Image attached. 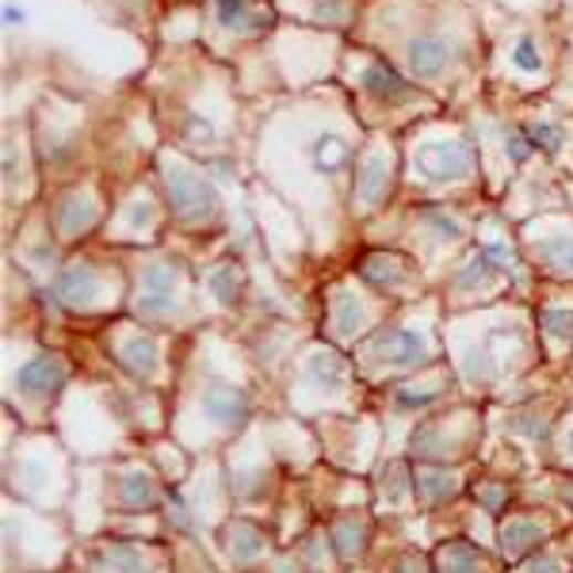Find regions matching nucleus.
Instances as JSON below:
<instances>
[{
	"mask_svg": "<svg viewBox=\"0 0 573 573\" xmlns=\"http://www.w3.org/2000/svg\"><path fill=\"white\" fill-rule=\"evenodd\" d=\"M528 573H566L559 559H551V554H535L532 562H528Z\"/></svg>",
	"mask_w": 573,
	"mask_h": 573,
	"instance_id": "c9c22d12",
	"label": "nucleus"
},
{
	"mask_svg": "<svg viewBox=\"0 0 573 573\" xmlns=\"http://www.w3.org/2000/svg\"><path fill=\"white\" fill-rule=\"evenodd\" d=\"M409 173L428 191L462 188V184H470L478 176V149L459 131H428L413 146Z\"/></svg>",
	"mask_w": 573,
	"mask_h": 573,
	"instance_id": "7ed1b4c3",
	"label": "nucleus"
},
{
	"mask_svg": "<svg viewBox=\"0 0 573 573\" xmlns=\"http://www.w3.org/2000/svg\"><path fill=\"white\" fill-rule=\"evenodd\" d=\"M333 546H336V554H341V559H360V554H364V546H367V528L360 524V520L344 517L341 524L333 528Z\"/></svg>",
	"mask_w": 573,
	"mask_h": 573,
	"instance_id": "7c9ffc66",
	"label": "nucleus"
},
{
	"mask_svg": "<svg viewBox=\"0 0 573 573\" xmlns=\"http://www.w3.org/2000/svg\"><path fill=\"white\" fill-rule=\"evenodd\" d=\"M162 180H165V207L180 230H210L222 218V199L218 188L199 173L191 162L176 154L162 157Z\"/></svg>",
	"mask_w": 573,
	"mask_h": 573,
	"instance_id": "20e7f679",
	"label": "nucleus"
},
{
	"mask_svg": "<svg viewBox=\"0 0 573 573\" xmlns=\"http://www.w3.org/2000/svg\"><path fill=\"white\" fill-rule=\"evenodd\" d=\"M390 573H428V566L425 562H417V559H406V562H398Z\"/></svg>",
	"mask_w": 573,
	"mask_h": 573,
	"instance_id": "4c0bfd02",
	"label": "nucleus"
},
{
	"mask_svg": "<svg viewBox=\"0 0 573 573\" xmlns=\"http://www.w3.org/2000/svg\"><path fill=\"white\" fill-rule=\"evenodd\" d=\"M112 226L119 233H131V238H146L162 226V204L149 188H134L131 196L123 199L119 210H115Z\"/></svg>",
	"mask_w": 573,
	"mask_h": 573,
	"instance_id": "dca6fc26",
	"label": "nucleus"
},
{
	"mask_svg": "<svg viewBox=\"0 0 573 573\" xmlns=\"http://www.w3.org/2000/svg\"><path fill=\"white\" fill-rule=\"evenodd\" d=\"M504 62H509V77L524 81V84H543L551 77V62H546L543 39L535 31H520L509 39L504 46Z\"/></svg>",
	"mask_w": 573,
	"mask_h": 573,
	"instance_id": "2eb2a0df",
	"label": "nucleus"
},
{
	"mask_svg": "<svg viewBox=\"0 0 573 573\" xmlns=\"http://www.w3.org/2000/svg\"><path fill=\"white\" fill-rule=\"evenodd\" d=\"M440 398H444L440 386H428V390H413V386H406V390H398L394 406H398V409H433Z\"/></svg>",
	"mask_w": 573,
	"mask_h": 573,
	"instance_id": "72a5a7b5",
	"label": "nucleus"
},
{
	"mask_svg": "<svg viewBox=\"0 0 573 573\" xmlns=\"http://www.w3.org/2000/svg\"><path fill=\"white\" fill-rule=\"evenodd\" d=\"M226 554H230L238 566H257V562L268 554V535L252 524L226 528Z\"/></svg>",
	"mask_w": 573,
	"mask_h": 573,
	"instance_id": "bb28decb",
	"label": "nucleus"
},
{
	"mask_svg": "<svg viewBox=\"0 0 573 573\" xmlns=\"http://www.w3.org/2000/svg\"><path fill=\"white\" fill-rule=\"evenodd\" d=\"M199 413L204 420H210L222 433H233L249 420V394L238 383H226V378H207L204 390H199Z\"/></svg>",
	"mask_w": 573,
	"mask_h": 573,
	"instance_id": "ddd939ff",
	"label": "nucleus"
},
{
	"mask_svg": "<svg viewBox=\"0 0 573 573\" xmlns=\"http://www.w3.org/2000/svg\"><path fill=\"white\" fill-rule=\"evenodd\" d=\"M96 573H157L154 559H149L142 546L134 543H107L100 546L96 562H92Z\"/></svg>",
	"mask_w": 573,
	"mask_h": 573,
	"instance_id": "4be33fe9",
	"label": "nucleus"
},
{
	"mask_svg": "<svg viewBox=\"0 0 573 573\" xmlns=\"http://www.w3.org/2000/svg\"><path fill=\"white\" fill-rule=\"evenodd\" d=\"M246 283H249L246 268H241L238 260H222V264L207 268V275H204L207 294L215 299V306H222V310L238 306L241 294H246Z\"/></svg>",
	"mask_w": 573,
	"mask_h": 573,
	"instance_id": "aec40b11",
	"label": "nucleus"
},
{
	"mask_svg": "<svg viewBox=\"0 0 573 573\" xmlns=\"http://www.w3.org/2000/svg\"><path fill=\"white\" fill-rule=\"evenodd\" d=\"M436 570L440 573H482L486 559L475 543H467V539H451V543H444L440 554H436Z\"/></svg>",
	"mask_w": 573,
	"mask_h": 573,
	"instance_id": "cd10ccee",
	"label": "nucleus"
},
{
	"mask_svg": "<svg viewBox=\"0 0 573 573\" xmlns=\"http://www.w3.org/2000/svg\"><path fill=\"white\" fill-rule=\"evenodd\" d=\"M532 252L543 268L559 275H573V230H551L532 241Z\"/></svg>",
	"mask_w": 573,
	"mask_h": 573,
	"instance_id": "b1692460",
	"label": "nucleus"
},
{
	"mask_svg": "<svg viewBox=\"0 0 573 573\" xmlns=\"http://www.w3.org/2000/svg\"><path fill=\"white\" fill-rule=\"evenodd\" d=\"M524 134H528V142L535 146V154H543V157H559L562 154V146H566V126H562L559 119H532L524 126Z\"/></svg>",
	"mask_w": 573,
	"mask_h": 573,
	"instance_id": "c756f323",
	"label": "nucleus"
},
{
	"mask_svg": "<svg viewBox=\"0 0 573 573\" xmlns=\"http://www.w3.org/2000/svg\"><path fill=\"white\" fill-rule=\"evenodd\" d=\"M413 493V470L406 467H386L383 470V497L390 504H402Z\"/></svg>",
	"mask_w": 573,
	"mask_h": 573,
	"instance_id": "473e14b6",
	"label": "nucleus"
},
{
	"mask_svg": "<svg viewBox=\"0 0 573 573\" xmlns=\"http://www.w3.org/2000/svg\"><path fill=\"white\" fill-rule=\"evenodd\" d=\"M23 20H28V15H23V8H20V4H4V23H8V28H12V23H15V28H20Z\"/></svg>",
	"mask_w": 573,
	"mask_h": 573,
	"instance_id": "e433bc0d",
	"label": "nucleus"
},
{
	"mask_svg": "<svg viewBox=\"0 0 573 573\" xmlns=\"http://www.w3.org/2000/svg\"><path fill=\"white\" fill-rule=\"evenodd\" d=\"M115 356H119V364L131 371L134 378H154L157 371H162V348H157V341L146 333H131Z\"/></svg>",
	"mask_w": 573,
	"mask_h": 573,
	"instance_id": "412c9836",
	"label": "nucleus"
},
{
	"mask_svg": "<svg viewBox=\"0 0 573 573\" xmlns=\"http://www.w3.org/2000/svg\"><path fill=\"white\" fill-rule=\"evenodd\" d=\"M115 504L126 512H149L162 504V486L146 467H126L115 475Z\"/></svg>",
	"mask_w": 573,
	"mask_h": 573,
	"instance_id": "6ab92c4d",
	"label": "nucleus"
},
{
	"mask_svg": "<svg viewBox=\"0 0 573 573\" xmlns=\"http://www.w3.org/2000/svg\"><path fill=\"white\" fill-rule=\"evenodd\" d=\"M390 191H394V157L390 149H383V142H375L356 162V173H352V210L356 215H375L390 199Z\"/></svg>",
	"mask_w": 573,
	"mask_h": 573,
	"instance_id": "1a4fd4ad",
	"label": "nucleus"
},
{
	"mask_svg": "<svg viewBox=\"0 0 573 573\" xmlns=\"http://www.w3.org/2000/svg\"><path fill=\"white\" fill-rule=\"evenodd\" d=\"M104 222V199L96 188H70L54 204V233L62 241H84L96 226Z\"/></svg>",
	"mask_w": 573,
	"mask_h": 573,
	"instance_id": "9b49d317",
	"label": "nucleus"
},
{
	"mask_svg": "<svg viewBox=\"0 0 573 573\" xmlns=\"http://www.w3.org/2000/svg\"><path fill=\"white\" fill-rule=\"evenodd\" d=\"M367 325H371V310L364 294H360L356 286L333 291V299H329V329H333L336 341H352V336H360Z\"/></svg>",
	"mask_w": 573,
	"mask_h": 573,
	"instance_id": "a211bd4d",
	"label": "nucleus"
},
{
	"mask_svg": "<svg viewBox=\"0 0 573 573\" xmlns=\"http://www.w3.org/2000/svg\"><path fill=\"white\" fill-rule=\"evenodd\" d=\"M134 317L142 322H173L188 306V275L184 264L173 257L142 260L138 268V291H134Z\"/></svg>",
	"mask_w": 573,
	"mask_h": 573,
	"instance_id": "39448f33",
	"label": "nucleus"
},
{
	"mask_svg": "<svg viewBox=\"0 0 573 573\" xmlns=\"http://www.w3.org/2000/svg\"><path fill=\"white\" fill-rule=\"evenodd\" d=\"M50 302L62 310H92L104 302V272L92 260H70L62 272L54 275V283L46 286Z\"/></svg>",
	"mask_w": 573,
	"mask_h": 573,
	"instance_id": "9d476101",
	"label": "nucleus"
},
{
	"mask_svg": "<svg viewBox=\"0 0 573 573\" xmlns=\"http://www.w3.org/2000/svg\"><path fill=\"white\" fill-rule=\"evenodd\" d=\"M398 58L413 84L440 88V84H448L451 77H459L462 65L470 62V39L467 31H459L451 20H444L440 12L436 20H417L409 31H402Z\"/></svg>",
	"mask_w": 573,
	"mask_h": 573,
	"instance_id": "f03ea898",
	"label": "nucleus"
},
{
	"mask_svg": "<svg viewBox=\"0 0 573 573\" xmlns=\"http://www.w3.org/2000/svg\"><path fill=\"white\" fill-rule=\"evenodd\" d=\"M207 28L222 39H260L275 28V12L260 0H207Z\"/></svg>",
	"mask_w": 573,
	"mask_h": 573,
	"instance_id": "6e6552de",
	"label": "nucleus"
},
{
	"mask_svg": "<svg viewBox=\"0 0 573 573\" xmlns=\"http://www.w3.org/2000/svg\"><path fill=\"white\" fill-rule=\"evenodd\" d=\"M570 455H573V428H570Z\"/></svg>",
	"mask_w": 573,
	"mask_h": 573,
	"instance_id": "58836bf2",
	"label": "nucleus"
},
{
	"mask_svg": "<svg viewBox=\"0 0 573 573\" xmlns=\"http://www.w3.org/2000/svg\"><path fill=\"white\" fill-rule=\"evenodd\" d=\"M302 386L317 398H333L348 386V360L336 348H314L302 360Z\"/></svg>",
	"mask_w": 573,
	"mask_h": 573,
	"instance_id": "4468645a",
	"label": "nucleus"
},
{
	"mask_svg": "<svg viewBox=\"0 0 573 573\" xmlns=\"http://www.w3.org/2000/svg\"><path fill=\"white\" fill-rule=\"evenodd\" d=\"M360 280L375 291H409L413 283V268L402 252H367L360 260Z\"/></svg>",
	"mask_w": 573,
	"mask_h": 573,
	"instance_id": "f3484780",
	"label": "nucleus"
},
{
	"mask_svg": "<svg viewBox=\"0 0 573 573\" xmlns=\"http://www.w3.org/2000/svg\"><path fill=\"white\" fill-rule=\"evenodd\" d=\"M475 493H478V501H482V509L490 512V517H497V512L509 504V490H504L501 482H482Z\"/></svg>",
	"mask_w": 573,
	"mask_h": 573,
	"instance_id": "f704fd0d",
	"label": "nucleus"
},
{
	"mask_svg": "<svg viewBox=\"0 0 573 573\" xmlns=\"http://www.w3.org/2000/svg\"><path fill=\"white\" fill-rule=\"evenodd\" d=\"M65 378H70V364L58 352H35V356L15 367V390H20V398L42 406V402H50L62 390Z\"/></svg>",
	"mask_w": 573,
	"mask_h": 573,
	"instance_id": "f8f14e48",
	"label": "nucleus"
},
{
	"mask_svg": "<svg viewBox=\"0 0 573 573\" xmlns=\"http://www.w3.org/2000/svg\"><path fill=\"white\" fill-rule=\"evenodd\" d=\"M294 15H302V20L310 23H322V28H348L352 20H356V0H299V4H291ZM286 8V12H291Z\"/></svg>",
	"mask_w": 573,
	"mask_h": 573,
	"instance_id": "a878e982",
	"label": "nucleus"
},
{
	"mask_svg": "<svg viewBox=\"0 0 573 573\" xmlns=\"http://www.w3.org/2000/svg\"><path fill=\"white\" fill-rule=\"evenodd\" d=\"M348 77L356 84V92L378 112H406L417 100V84L406 73L394 70L386 58L371 54V50H352L348 54Z\"/></svg>",
	"mask_w": 573,
	"mask_h": 573,
	"instance_id": "423d86ee",
	"label": "nucleus"
},
{
	"mask_svg": "<svg viewBox=\"0 0 573 573\" xmlns=\"http://www.w3.org/2000/svg\"><path fill=\"white\" fill-rule=\"evenodd\" d=\"M364 356L375 367H386V371H413V367H425L428 360H433V341H428L425 329L386 325L367 341Z\"/></svg>",
	"mask_w": 573,
	"mask_h": 573,
	"instance_id": "0eeeda50",
	"label": "nucleus"
},
{
	"mask_svg": "<svg viewBox=\"0 0 573 573\" xmlns=\"http://www.w3.org/2000/svg\"><path fill=\"white\" fill-rule=\"evenodd\" d=\"M413 490H417L420 504H444L459 493V475L451 467H420L413 475Z\"/></svg>",
	"mask_w": 573,
	"mask_h": 573,
	"instance_id": "393cba45",
	"label": "nucleus"
},
{
	"mask_svg": "<svg viewBox=\"0 0 573 573\" xmlns=\"http://www.w3.org/2000/svg\"><path fill=\"white\" fill-rule=\"evenodd\" d=\"M280 126L291 134L294 149V168L291 180H306L310 191L322 196H336L348 191L352 196V173H356V134L348 131L344 115L336 107H322V112L294 115V119H280Z\"/></svg>",
	"mask_w": 573,
	"mask_h": 573,
	"instance_id": "f257e3e1",
	"label": "nucleus"
},
{
	"mask_svg": "<svg viewBox=\"0 0 573 573\" xmlns=\"http://www.w3.org/2000/svg\"><path fill=\"white\" fill-rule=\"evenodd\" d=\"M459 371L467 383H493L497 375H501V356L493 352L490 341H478V344H467V348H459Z\"/></svg>",
	"mask_w": 573,
	"mask_h": 573,
	"instance_id": "5701e85b",
	"label": "nucleus"
},
{
	"mask_svg": "<svg viewBox=\"0 0 573 573\" xmlns=\"http://www.w3.org/2000/svg\"><path fill=\"white\" fill-rule=\"evenodd\" d=\"M539 329H543V333H551L554 341L573 344V310H562V306L539 310Z\"/></svg>",
	"mask_w": 573,
	"mask_h": 573,
	"instance_id": "2f4dec72",
	"label": "nucleus"
},
{
	"mask_svg": "<svg viewBox=\"0 0 573 573\" xmlns=\"http://www.w3.org/2000/svg\"><path fill=\"white\" fill-rule=\"evenodd\" d=\"M539 543H543V528L528 517H517L501 528V551L509 554V559H520V554L535 551Z\"/></svg>",
	"mask_w": 573,
	"mask_h": 573,
	"instance_id": "c85d7f7f",
	"label": "nucleus"
}]
</instances>
